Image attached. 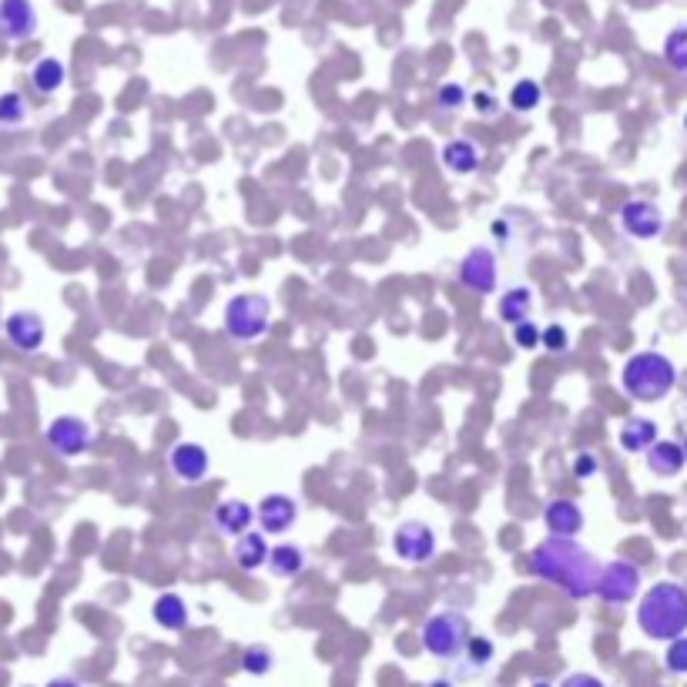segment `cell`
<instances>
[{
    "label": "cell",
    "instance_id": "cell-18",
    "mask_svg": "<svg viewBox=\"0 0 687 687\" xmlns=\"http://www.w3.org/2000/svg\"><path fill=\"white\" fill-rule=\"evenodd\" d=\"M269 540H265V533H252L248 530L245 537H238L235 540V547H232V560L238 564V570H245V574H255V570H262V567H269Z\"/></svg>",
    "mask_w": 687,
    "mask_h": 687
},
{
    "label": "cell",
    "instance_id": "cell-27",
    "mask_svg": "<svg viewBox=\"0 0 687 687\" xmlns=\"http://www.w3.org/2000/svg\"><path fill=\"white\" fill-rule=\"evenodd\" d=\"M27 101L21 91H4L0 94V128L4 131H14L21 128V124L27 121Z\"/></svg>",
    "mask_w": 687,
    "mask_h": 687
},
{
    "label": "cell",
    "instance_id": "cell-23",
    "mask_svg": "<svg viewBox=\"0 0 687 687\" xmlns=\"http://www.w3.org/2000/svg\"><path fill=\"white\" fill-rule=\"evenodd\" d=\"M64 81H68V68H64V61H57V57H41V61L31 68V88L37 94H44V98L61 91Z\"/></svg>",
    "mask_w": 687,
    "mask_h": 687
},
{
    "label": "cell",
    "instance_id": "cell-11",
    "mask_svg": "<svg viewBox=\"0 0 687 687\" xmlns=\"http://www.w3.org/2000/svg\"><path fill=\"white\" fill-rule=\"evenodd\" d=\"M295 520H299V500H292L289 493H269L255 507V523L265 537H282L295 527Z\"/></svg>",
    "mask_w": 687,
    "mask_h": 687
},
{
    "label": "cell",
    "instance_id": "cell-20",
    "mask_svg": "<svg viewBox=\"0 0 687 687\" xmlns=\"http://www.w3.org/2000/svg\"><path fill=\"white\" fill-rule=\"evenodd\" d=\"M657 440H661V436H657V423H654V419H647V416H631L624 426H620V433H617L620 450L634 453V456L647 453Z\"/></svg>",
    "mask_w": 687,
    "mask_h": 687
},
{
    "label": "cell",
    "instance_id": "cell-24",
    "mask_svg": "<svg viewBox=\"0 0 687 687\" xmlns=\"http://www.w3.org/2000/svg\"><path fill=\"white\" fill-rule=\"evenodd\" d=\"M305 550L299 547V543H279V547H272L269 553V570H272V577H279V580H295L305 570Z\"/></svg>",
    "mask_w": 687,
    "mask_h": 687
},
{
    "label": "cell",
    "instance_id": "cell-32",
    "mask_svg": "<svg viewBox=\"0 0 687 687\" xmlns=\"http://www.w3.org/2000/svg\"><path fill=\"white\" fill-rule=\"evenodd\" d=\"M540 342H543V329H537V322H523V326L513 329V346L523 349V352H533V349H540Z\"/></svg>",
    "mask_w": 687,
    "mask_h": 687
},
{
    "label": "cell",
    "instance_id": "cell-37",
    "mask_svg": "<svg viewBox=\"0 0 687 687\" xmlns=\"http://www.w3.org/2000/svg\"><path fill=\"white\" fill-rule=\"evenodd\" d=\"M44 687H81L74 677H54V681H47Z\"/></svg>",
    "mask_w": 687,
    "mask_h": 687
},
{
    "label": "cell",
    "instance_id": "cell-1",
    "mask_svg": "<svg viewBox=\"0 0 687 687\" xmlns=\"http://www.w3.org/2000/svg\"><path fill=\"white\" fill-rule=\"evenodd\" d=\"M527 570L533 577L560 587L570 600H587V597H597L604 564H600L587 547H580L577 540L547 537L533 547Z\"/></svg>",
    "mask_w": 687,
    "mask_h": 687
},
{
    "label": "cell",
    "instance_id": "cell-16",
    "mask_svg": "<svg viewBox=\"0 0 687 687\" xmlns=\"http://www.w3.org/2000/svg\"><path fill=\"white\" fill-rule=\"evenodd\" d=\"M255 523V507H248L245 500H222L212 510V527L222 533V537H245Z\"/></svg>",
    "mask_w": 687,
    "mask_h": 687
},
{
    "label": "cell",
    "instance_id": "cell-15",
    "mask_svg": "<svg viewBox=\"0 0 687 687\" xmlns=\"http://www.w3.org/2000/svg\"><path fill=\"white\" fill-rule=\"evenodd\" d=\"M543 527H547L550 537L574 540L577 533L584 530V510H580L574 500L557 496V500H550L547 507H543Z\"/></svg>",
    "mask_w": 687,
    "mask_h": 687
},
{
    "label": "cell",
    "instance_id": "cell-39",
    "mask_svg": "<svg viewBox=\"0 0 687 687\" xmlns=\"http://www.w3.org/2000/svg\"><path fill=\"white\" fill-rule=\"evenodd\" d=\"M530 687H553V684H550V681H533Z\"/></svg>",
    "mask_w": 687,
    "mask_h": 687
},
{
    "label": "cell",
    "instance_id": "cell-22",
    "mask_svg": "<svg viewBox=\"0 0 687 687\" xmlns=\"http://www.w3.org/2000/svg\"><path fill=\"white\" fill-rule=\"evenodd\" d=\"M440 161H443V168L450 171V175L463 178V175H473V171L480 168V151H476L473 141L453 138V141H446V145H443Z\"/></svg>",
    "mask_w": 687,
    "mask_h": 687
},
{
    "label": "cell",
    "instance_id": "cell-7",
    "mask_svg": "<svg viewBox=\"0 0 687 687\" xmlns=\"http://www.w3.org/2000/svg\"><path fill=\"white\" fill-rule=\"evenodd\" d=\"M456 279L466 292L473 295H490L500 285V262L490 245H473L456 265Z\"/></svg>",
    "mask_w": 687,
    "mask_h": 687
},
{
    "label": "cell",
    "instance_id": "cell-34",
    "mask_svg": "<svg viewBox=\"0 0 687 687\" xmlns=\"http://www.w3.org/2000/svg\"><path fill=\"white\" fill-rule=\"evenodd\" d=\"M540 346L547 349V352H553V356H560V352H567V349H570V336H567V329L553 322V326L543 329V342H540Z\"/></svg>",
    "mask_w": 687,
    "mask_h": 687
},
{
    "label": "cell",
    "instance_id": "cell-14",
    "mask_svg": "<svg viewBox=\"0 0 687 687\" xmlns=\"http://www.w3.org/2000/svg\"><path fill=\"white\" fill-rule=\"evenodd\" d=\"M37 34V11L31 0H0V37L24 44Z\"/></svg>",
    "mask_w": 687,
    "mask_h": 687
},
{
    "label": "cell",
    "instance_id": "cell-13",
    "mask_svg": "<svg viewBox=\"0 0 687 687\" xmlns=\"http://www.w3.org/2000/svg\"><path fill=\"white\" fill-rule=\"evenodd\" d=\"M168 470L175 480L188 483V486H198L212 470V460H208V450L202 443H188L181 440L168 450Z\"/></svg>",
    "mask_w": 687,
    "mask_h": 687
},
{
    "label": "cell",
    "instance_id": "cell-40",
    "mask_svg": "<svg viewBox=\"0 0 687 687\" xmlns=\"http://www.w3.org/2000/svg\"><path fill=\"white\" fill-rule=\"evenodd\" d=\"M684 128H687V114H684Z\"/></svg>",
    "mask_w": 687,
    "mask_h": 687
},
{
    "label": "cell",
    "instance_id": "cell-21",
    "mask_svg": "<svg viewBox=\"0 0 687 687\" xmlns=\"http://www.w3.org/2000/svg\"><path fill=\"white\" fill-rule=\"evenodd\" d=\"M151 620L161 627V631H185L192 624V614H188V604L178 594H158L155 604H151Z\"/></svg>",
    "mask_w": 687,
    "mask_h": 687
},
{
    "label": "cell",
    "instance_id": "cell-30",
    "mask_svg": "<svg viewBox=\"0 0 687 687\" xmlns=\"http://www.w3.org/2000/svg\"><path fill=\"white\" fill-rule=\"evenodd\" d=\"M496 657V647L490 637H483V634H473L470 637V644H466V664L476 667V671H483L486 664H490Z\"/></svg>",
    "mask_w": 687,
    "mask_h": 687
},
{
    "label": "cell",
    "instance_id": "cell-35",
    "mask_svg": "<svg viewBox=\"0 0 687 687\" xmlns=\"http://www.w3.org/2000/svg\"><path fill=\"white\" fill-rule=\"evenodd\" d=\"M470 104H473V111L480 114V118H496V114H500V98H496L493 91H476L470 98Z\"/></svg>",
    "mask_w": 687,
    "mask_h": 687
},
{
    "label": "cell",
    "instance_id": "cell-6",
    "mask_svg": "<svg viewBox=\"0 0 687 687\" xmlns=\"http://www.w3.org/2000/svg\"><path fill=\"white\" fill-rule=\"evenodd\" d=\"M44 443H47V450H51L54 456H61V460H74V456L91 450L94 429H91L88 419L64 413V416H54L51 423H47Z\"/></svg>",
    "mask_w": 687,
    "mask_h": 687
},
{
    "label": "cell",
    "instance_id": "cell-28",
    "mask_svg": "<svg viewBox=\"0 0 687 687\" xmlns=\"http://www.w3.org/2000/svg\"><path fill=\"white\" fill-rule=\"evenodd\" d=\"M272 667H275V651H272V647L252 644V647H245V651H242V671L248 677H265V674H272Z\"/></svg>",
    "mask_w": 687,
    "mask_h": 687
},
{
    "label": "cell",
    "instance_id": "cell-25",
    "mask_svg": "<svg viewBox=\"0 0 687 687\" xmlns=\"http://www.w3.org/2000/svg\"><path fill=\"white\" fill-rule=\"evenodd\" d=\"M507 104H510V111H517V114H530V111H537L540 104H543V88H540V81H533V78H520V81L510 88Z\"/></svg>",
    "mask_w": 687,
    "mask_h": 687
},
{
    "label": "cell",
    "instance_id": "cell-38",
    "mask_svg": "<svg viewBox=\"0 0 687 687\" xmlns=\"http://www.w3.org/2000/svg\"><path fill=\"white\" fill-rule=\"evenodd\" d=\"M429 687H453V684H450V681H433Z\"/></svg>",
    "mask_w": 687,
    "mask_h": 687
},
{
    "label": "cell",
    "instance_id": "cell-4",
    "mask_svg": "<svg viewBox=\"0 0 687 687\" xmlns=\"http://www.w3.org/2000/svg\"><path fill=\"white\" fill-rule=\"evenodd\" d=\"M222 329L228 339L238 342V346L259 342L262 336H269V329H272V302L265 299L262 292L232 295L222 312Z\"/></svg>",
    "mask_w": 687,
    "mask_h": 687
},
{
    "label": "cell",
    "instance_id": "cell-3",
    "mask_svg": "<svg viewBox=\"0 0 687 687\" xmlns=\"http://www.w3.org/2000/svg\"><path fill=\"white\" fill-rule=\"evenodd\" d=\"M677 386V366L664 352L644 349L634 352L620 369V389L634 399V403H661L674 393Z\"/></svg>",
    "mask_w": 687,
    "mask_h": 687
},
{
    "label": "cell",
    "instance_id": "cell-12",
    "mask_svg": "<svg viewBox=\"0 0 687 687\" xmlns=\"http://www.w3.org/2000/svg\"><path fill=\"white\" fill-rule=\"evenodd\" d=\"M4 339L11 342L17 352H24V356L37 352L47 339V326H44L41 312H31V309L11 312V316L4 319Z\"/></svg>",
    "mask_w": 687,
    "mask_h": 687
},
{
    "label": "cell",
    "instance_id": "cell-8",
    "mask_svg": "<svg viewBox=\"0 0 687 687\" xmlns=\"http://www.w3.org/2000/svg\"><path fill=\"white\" fill-rule=\"evenodd\" d=\"M389 547H393V553L403 560V564L419 567V564H429V560L436 557V533L423 520H403L393 530Z\"/></svg>",
    "mask_w": 687,
    "mask_h": 687
},
{
    "label": "cell",
    "instance_id": "cell-36",
    "mask_svg": "<svg viewBox=\"0 0 687 687\" xmlns=\"http://www.w3.org/2000/svg\"><path fill=\"white\" fill-rule=\"evenodd\" d=\"M560 687H607L604 681H600L597 674H587V671H577V674H567L564 684Z\"/></svg>",
    "mask_w": 687,
    "mask_h": 687
},
{
    "label": "cell",
    "instance_id": "cell-26",
    "mask_svg": "<svg viewBox=\"0 0 687 687\" xmlns=\"http://www.w3.org/2000/svg\"><path fill=\"white\" fill-rule=\"evenodd\" d=\"M661 54H664L667 68L677 71V74H687V24H677L667 31Z\"/></svg>",
    "mask_w": 687,
    "mask_h": 687
},
{
    "label": "cell",
    "instance_id": "cell-9",
    "mask_svg": "<svg viewBox=\"0 0 687 687\" xmlns=\"http://www.w3.org/2000/svg\"><path fill=\"white\" fill-rule=\"evenodd\" d=\"M641 594V570L627 560H614V564H604V574H600V587L597 597L610 607H624Z\"/></svg>",
    "mask_w": 687,
    "mask_h": 687
},
{
    "label": "cell",
    "instance_id": "cell-5",
    "mask_svg": "<svg viewBox=\"0 0 687 687\" xmlns=\"http://www.w3.org/2000/svg\"><path fill=\"white\" fill-rule=\"evenodd\" d=\"M470 620L456 610H440V614L426 617V624L419 627V641H423L426 654L436 657V661H456V657L466 654V644H470Z\"/></svg>",
    "mask_w": 687,
    "mask_h": 687
},
{
    "label": "cell",
    "instance_id": "cell-31",
    "mask_svg": "<svg viewBox=\"0 0 687 687\" xmlns=\"http://www.w3.org/2000/svg\"><path fill=\"white\" fill-rule=\"evenodd\" d=\"M664 667H667V671H671L674 677H687V634L667 644V651H664Z\"/></svg>",
    "mask_w": 687,
    "mask_h": 687
},
{
    "label": "cell",
    "instance_id": "cell-17",
    "mask_svg": "<svg viewBox=\"0 0 687 687\" xmlns=\"http://www.w3.org/2000/svg\"><path fill=\"white\" fill-rule=\"evenodd\" d=\"M644 463L647 470L654 476H661V480H671L687 466V453H684V443H674V440H657L651 450L644 453Z\"/></svg>",
    "mask_w": 687,
    "mask_h": 687
},
{
    "label": "cell",
    "instance_id": "cell-33",
    "mask_svg": "<svg viewBox=\"0 0 687 687\" xmlns=\"http://www.w3.org/2000/svg\"><path fill=\"white\" fill-rule=\"evenodd\" d=\"M570 470H574V480L580 483H587V480H594V476L600 473V460H597V453H577L574 456V463H570Z\"/></svg>",
    "mask_w": 687,
    "mask_h": 687
},
{
    "label": "cell",
    "instance_id": "cell-10",
    "mask_svg": "<svg viewBox=\"0 0 687 687\" xmlns=\"http://www.w3.org/2000/svg\"><path fill=\"white\" fill-rule=\"evenodd\" d=\"M617 222L637 242H654L664 232V212L647 198H627L617 212Z\"/></svg>",
    "mask_w": 687,
    "mask_h": 687
},
{
    "label": "cell",
    "instance_id": "cell-29",
    "mask_svg": "<svg viewBox=\"0 0 687 687\" xmlns=\"http://www.w3.org/2000/svg\"><path fill=\"white\" fill-rule=\"evenodd\" d=\"M436 108H440L443 114H456L460 108H466V104H470V91L463 88L460 81H446V84H440V88H436Z\"/></svg>",
    "mask_w": 687,
    "mask_h": 687
},
{
    "label": "cell",
    "instance_id": "cell-41",
    "mask_svg": "<svg viewBox=\"0 0 687 687\" xmlns=\"http://www.w3.org/2000/svg\"><path fill=\"white\" fill-rule=\"evenodd\" d=\"M684 453H687V440H684Z\"/></svg>",
    "mask_w": 687,
    "mask_h": 687
},
{
    "label": "cell",
    "instance_id": "cell-2",
    "mask_svg": "<svg viewBox=\"0 0 687 687\" xmlns=\"http://www.w3.org/2000/svg\"><path fill=\"white\" fill-rule=\"evenodd\" d=\"M637 627L647 641L671 644L687 634V587L677 580H657L637 604Z\"/></svg>",
    "mask_w": 687,
    "mask_h": 687
},
{
    "label": "cell",
    "instance_id": "cell-19",
    "mask_svg": "<svg viewBox=\"0 0 687 687\" xmlns=\"http://www.w3.org/2000/svg\"><path fill=\"white\" fill-rule=\"evenodd\" d=\"M496 316H500L503 326L517 329L523 322H530L533 316V289L527 285H513L500 295V302H496Z\"/></svg>",
    "mask_w": 687,
    "mask_h": 687
}]
</instances>
